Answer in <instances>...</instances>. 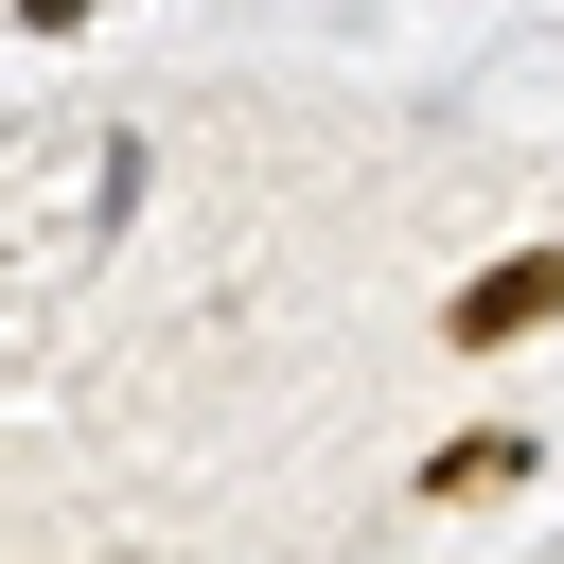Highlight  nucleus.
<instances>
[{
  "label": "nucleus",
  "instance_id": "obj_1",
  "mask_svg": "<svg viewBox=\"0 0 564 564\" xmlns=\"http://www.w3.org/2000/svg\"><path fill=\"white\" fill-rule=\"evenodd\" d=\"M564 317V247H511V264H476L458 300H441V352H511V335H546Z\"/></svg>",
  "mask_w": 564,
  "mask_h": 564
},
{
  "label": "nucleus",
  "instance_id": "obj_2",
  "mask_svg": "<svg viewBox=\"0 0 564 564\" xmlns=\"http://www.w3.org/2000/svg\"><path fill=\"white\" fill-rule=\"evenodd\" d=\"M511 476H529V423H476V441H441V458H423V494H441V511H458V494H511Z\"/></svg>",
  "mask_w": 564,
  "mask_h": 564
},
{
  "label": "nucleus",
  "instance_id": "obj_3",
  "mask_svg": "<svg viewBox=\"0 0 564 564\" xmlns=\"http://www.w3.org/2000/svg\"><path fill=\"white\" fill-rule=\"evenodd\" d=\"M18 18H35V35H70V18H88V0H18Z\"/></svg>",
  "mask_w": 564,
  "mask_h": 564
}]
</instances>
